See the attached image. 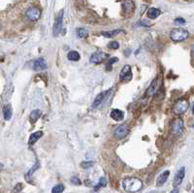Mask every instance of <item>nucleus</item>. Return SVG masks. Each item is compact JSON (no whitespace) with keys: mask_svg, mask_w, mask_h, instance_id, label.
<instances>
[{"mask_svg":"<svg viewBox=\"0 0 194 193\" xmlns=\"http://www.w3.org/2000/svg\"><path fill=\"white\" fill-rule=\"evenodd\" d=\"M63 10H61L58 17L55 19V21H54V25H53V33L54 35H58L59 32L61 31V28H62V21H63Z\"/></svg>","mask_w":194,"mask_h":193,"instance_id":"8","label":"nucleus"},{"mask_svg":"<svg viewBox=\"0 0 194 193\" xmlns=\"http://www.w3.org/2000/svg\"><path fill=\"white\" fill-rule=\"evenodd\" d=\"M188 106H189V104H188V101L187 99H184V98L179 99L175 103V105L173 107L174 114L178 115V116L184 114V113L187 111Z\"/></svg>","mask_w":194,"mask_h":193,"instance_id":"3","label":"nucleus"},{"mask_svg":"<svg viewBox=\"0 0 194 193\" xmlns=\"http://www.w3.org/2000/svg\"><path fill=\"white\" fill-rule=\"evenodd\" d=\"M47 68V64H46V61L43 57H40L38 58L37 60L34 61L33 63V69L35 71H39V70H44Z\"/></svg>","mask_w":194,"mask_h":193,"instance_id":"15","label":"nucleus"},{"mask_svg":"<svg viewBox=\"0 0 194 193\" xmlns=\"http://www.w3.org/2000/svg\"><path fill=\"white\" fill-rule=\"evenodd\" d=\"M64 191V186L63 184H56L54 187H53L52 192L53 193H60Z\"/></svg>","mask_w":194,"mask_h":193,"instance_id":"25","label":"nucleus"},{"mask_svg":"<svg viewBox=\"0 0 194 193\" xmlns=\"http://www.w3.org/2000/svg\"><path fill=\"white\" fill-rule=\"evenodd\" d=\"M178 191H179L178 189H174V190H173V192H178Z\"/></svg>","mask_w":194,"mask_h":193,"instance_id":"35","label":"nucleus"},{"mask_svg":"<svg viewBox=\"0 0 194 193\" xmlns=\"http://www.w3.org/2000/svg\"><path fill=\"white\" fill-rule=\"evenodd\" d=\"M141 25H143V26H147V27H150V26H151V22H150L148 20H143V21H141Z\"/></svg>","mask_w":194,"mask_h":193,"instance_id":"31","label":"nucleus"},{"mask_svg":"<svg viewBox=\"0 0 194 193\" xmlns=\"http://www.w3.org/2000/svg\"><path fill=\"white\" fill-rule=\"evenodd\" d=\"M93 164H94L93 161H84V162H82L81 166H82V168H84V169H88V168L92 167Z\"/></svg>","mask_w":194,"mask_h":193,"instance_id":"29","label":"nucleus"},{"mask_svg":"<svg viewBox=\"0 0 194 193\" xmlns=\"http://www.w3.org/2000/svg\"><path fill=\"white\" fill-rule=\"evenodd\" d=\"M107 58H108V53H104V52H96L91 54L90 60L91 63L99 64V63H102L103 61H105Z\"/></svg>","mask_w":194,"mask_h":193,"instance_id":"5","label":"nucleus"},{"mask_svg":"<svg viewBox=\"0 0 194 193\" xmlns=\"http://www.w3.org/2000/svg\"><path fill=\"white\" fill-rule=\"evenodd\" d=\"M39 166H40V165H39V162H37V163H36V164H35L33 167H32V168L30 169V170L27 172V175H26V177H27V178H28V177L30 178V177H31L32 175H33L34 171H36V170H37V169L39 168Z\"/></svg>","mask_w":194,"mask_h":193,"instance_id":"28","label":"nucleus"},{"mask_svg":"<svg viewBox=\"0 0 194 193\" xmlns=\"http://www.w3.org/2000/svg\"><path fill=\"white\" fill-rule=\"evenodd\" d=\"M3 168V165L1 164V163H0V171H1V169Z\"/></svg>","mask_w":194,"mask_h":193,"instance_id":"34","label":"nucleus"},{"mask_svg":"<svg viewBox=\"0 0 194 193\" xmlns=\"http://www.w3.org/2000/svg\"><path fill=\"white\" fill-rule=\"evenodd\" d=\"M183 129H184V125L182 118H176L173 120V122L171 124V131L174 135L176 136L182 135L183 133Z\"/></svg>","mask_w":194,"mask_h":193,"instance_id":"4","label":"nucleus"},{"mask_svg":"<svg viewBox=\"0 0 194 193\" xmlns=\"http://www.w3.org/2000/svg\"><path fill=\"white\" fill-rule=\"evenodd\" d=\"M122 187L127 192H137L140 191L143 187V182L138 178H126L122 182Z\"/></svg>","mask_w":194,"mask_h":193,"instance_id":"1","label":"nucleus"},{"mask_svg":"<svg viewBox=\"0 0 194 193\" xmlns=\"http://www.w3.org/2000/svg\"><path fill=\"white\" fill-rule=\"evenodd\" d=\"M184 176H185V168L182 167L175 175V178H174V186H179L182 182V181L184 179Z\"/></svg>","mask_w":194,"mask_h":193,"instance_id":"11","label":"nucleus"},{"mask_svg":"<svg viewBox=\"0 0 194 193\" xmlns=\"http://www.w3.org/2000/svg\"><path fill=\"white\" fill-rule=\"evenodd\" d=\"M25 15L30 21H37L41 17V11L36 7H30L29 9H27Z\"/></svg>","mask_w":194,"mask_h":193,"instance_id":"6","label":"nucleus"},{"mask_svg":"<svg viewBox=\"0 0 194 193\" xmlns=\"http://www.w3.org/2000/svg\"><path fill=\"white\" fill-rule=\"evenodd\" d=\"M119 32H121L120 29H117V30H114V31H109V32H102V35L104 37H107V38H112V37H114L115 35L118 34Z\"/></svg>","mask_w":194,"mask_h":193,"instance_id":"22","label":"nucleus"},{"mask_svg":"<svg viewBox=\"0 0 194 193\" xmlns=\"http://www.w3.org/2000/svg\"><path fill=\"white\" fill-rule=\"evenodd\" d=\"M169 176H170V171H169V170H166V171H164L163 173H161V174L158 176L157 180H156V186H163V184L167 182V180H168V178H169Z\"/></svg>","mask_w":194,"mask_h":193,"instance_id":"13","label":"nucleus"},{"mask_svg":"<svg viewBox=\"0 0 194 193\" xmlns=\"http://www.w3.org/2000/svg\"><path fill=\"white\" fill-rule=\"evenodd\" d=\"M108 48H109V49H111V50H118L119 48V44L117 41H111L108 44Z\"/></svg>","mask_w":194,"mask_h":193,"instance_id":"26","label":"nucleus"},{"mask_svg":"<svg viewBox=\"0 0 194 193\" xmlns=\"http://www.w3.org/2000/svg\"><path fill=\"white\" fill-rule=\"evenodd\" d=\"M110 116H111V117H112L113 119L117 120V122H120V120H122V119H123L124 114H123V112L121 111V110L114 109V110H112Z\"/></svg>","mask_w":194,"mask_h":193,"instance_id":"14","label":"nucleus"},{"mask_svg":"<svg viewBox=\"0 0 194 193\" xmlns=\"http://www.w3.org/2000/svg\"><path fill=\"white\" fill-rule=\"evenodd\" d=\"M42 114V112L40 111V110H33L31 112V114H30V117H29V119H30V122L32 123H34L37 122V119L40 117V116H41Z\"/></svg>","mask_w":194,"mask_h":193,"instance_id":"20","label":"nucleus"},{"mask_svg":"<svg viewBox=\"0 0 194 193\" xmlns=\"http://www.w3.org/2000/svg\"><path fill=\"white\" fill-rule=\"evenodd\" d=\"M3 116H4L5 120L11 119V117H12V107H11V105H9V104H7V105L4 106V108H3Z\"/></svg>","mask_w":194,"mask_h":193,"instance_id":"18","label":"nucleus"},{"mask_svg":"<svg viewBox=\"0 0 194 193\" xmlns=\"http://www.w3.org/2000/svg\"><path fill=\"white\" fill-rule=\"evenodd\" d=\"M80 57H81L80 53L76 51H71L67 54V58L71 61H78L80 60Z\"/></svg>","mask_w":194,"mask_h":193,"instance_id":"21","label":"nucleus"},{"mask_svg":"<svg viewBox=\"0 0 194 193\" xmlns=\"http://www.w3.org/2000/svg\"><path fill=\"white\" fill-rule=\"evenodd\" d=\"M111 90H107V91H104V92H101L100 94H98L96 96V98L94 99V102L92 104V109H95L97 108L98 106H100L102 102L105 100V98H106V96L108 95V93L110 92Z\"/></svg>","mask_w":194,"mask_h":193,"instance_id":"12","label":"nucleus"},{"mask_svg":"<svg viewBox=\"0 0 194 193\" xmlns=\"http://www.w3.org/2000/svg\"><path fill=\"white\" fill-rule=\"evenodd\" d=\"M71 182H72L73 184H76V186H80V184H81V181L79 180L78 177H72Z\"/></svg>","mask_w":194,"mask_h":193,"instance_id":"30","label":"nucleus"},{"mask_svg":"<svg viewBox=\"0 0 194 193\" xmlns=\"http://www.w3.org/2000/svg\"><path fill=\"white\" fill-rule=\"evenodd\" d=\"M157 90V79H155L152 81V83L150 84V85L149 86V88L147 90V94L148 95H152L156 92Z\"/></svg>","mask_w":194,"mask_h":193,"instance_id":"19","label":"nucleus"},{"mask_svg":"<svg viewBox=\"0 0 194 193\" xmlns=\"http://www.w3.org/2000/svg\"><path fill=\"white\" fill-rule=\"evenodd\" d=\"M191 55L194 57V46L192 47V49H191Z\"/></svg>","mask_w":194,"mask_h":193,"instance_id":"33","label":"nucleus"},{"mask_svg":"<svg viewBox=\"0 0 194 193\" xmlns=\"http://www.w3.org/2000/svg\"><path fill=\"white\" fill-rule=\"evenodd\" d=\"M119 79L121 81H129L132 79V72L131 67L129 65H125L122 69H121L119 73Z\"/></svg>","mask_w":194,"mask_h":193,"instance_id":"9","label":"nucleus"},{"mask_svg":"<svg viewBox=\"0 0 194 193\" xmlns=\"http://www.w3.org/2000/svg\"><path fill=\"white\" fill-rule=\"evenodd\" d=\"M147 15L150 19H156L161 15V11L157 9V8H150V9H149Z\"/></svg>","mask_w":194,"mask_h":193,"instance_id":"17","label":"nucleus"},{"mask_svg":"<svg viewBox=\"0 0 194 193\" xmlns=\"http://www.w3.org/2000/svg\"><path fill=\"white\" fill-rule=\"evenodd\" d=\"M170 37L175 42H182L187 39L188 31L183 28H174L170 33Z\"/></svg>","mask_w":194,"mask_h":193,"instance_id":"2","label":"nucleus"},{"mask_svg":"<svg viewBox=\"0 0 194 193\" xmlns=\"http://www.w3.org/2000/svg\"><path fill=\"white\" fill-rule=\"evenodd\" d=\"M77 35H78L79 38H86L87 35H88V32H87L86 29L81 27V28L77 29Z\"/></svg>","mask_w":194,"mask_h":193,"instance_id":"24","label":"nucleus"},{"mask_svg":"<svg viewBox=\"0 0 194 193\" xmlns=\"http://www.w3.org/2000/svg\"><path fill=\"white\" fill-rule=\"evenodd\" d=\"M118 57H112V58H110L109 61H108L107 70H108V71H111V70H112V67H111V66H112L115 62H118Z\"/></svg>","mask_w":194,"mask_h":193,"instance_id":"27","label":"nucleus"},{"mask_svg":"<svg viewBox=\"0 0 194 193\" xmlns=\"http://www.w3.org/2000/svg\"><path fill=\"white\" fill-rule=\"evenodd\" d=\"M129 133V127L127 125H119L115 130V137L118 140L125 138Z\"/></svg>","mask_w":194,"mask_h":193,"instance_id":"7","label":"nucleus"},{"mask_svg":"<svg viewBox=\"0 0 194 193\" xmlns=\"http://www.w3.org/2000/svg\"><path fill=\"white\" fill-rule=\"evenodd\" d=\"M43 136V132L42 131H37V132H34V133H32L30 135V137H29V145L30 146H32V145H34L40 138H41Z\"/></svg>","mask_w":194,"mask_h":193,"instance_id":"16","label":"nucleus"},{"mask_svg":"<svg viewBox=\"0 0 194 193\" xmlns=\"http://www.w3.org/2000/svg\"><path fill=\"white\" fill-rule=\"evenodd\" d=\"M0 29H1V25H0Z\"/></svg>","mask_w":194,"mask_h":193,"instance_id":"37","label":"nucleus"},{"mask_svg":"<svg viewBox=\"0 0 194 193\" xmlns=\"http://www.w3.org/2000/svg\"><path fill=\"white\" fill-rule=\"evenodd\" d=\"M107 186V180L105 179V178H101V179L99 180V182L95 186L94 190L97 191L98 189H100V188H102V187H104V186Z\"/></svg>","mask_w":194,"mask_h":193,"instance_id":"23","label":"nucleus"},{"mask_svg":"<svg viewBox=\"0 0 194 193\" xmlns=\"http://www.w3.org/2000/svg\"><path fill=\"white\" fill-rule=\"evenodd\" d=\"M175 23L176 25H184L185 23V20L182 18H178L175 20Z\"/></svg>","mask_w":194,"mask_h":193,"instance_id":"32","label":"nucleus"},{"mask_svg":"<svg viewBox=\"0 0 194 193\" xmlns=\"http://www.w3.org/2000/svg\"><path fill=\"white\" fill-rule=\"evenodd\" d=\"M192 113L194 114V105H193V107H192Z\"/></svg>","mask_w":194,"mask_h":193,"instance_id":"36","label":"nucleus"},{"mask_svg":"<svg viewBox=\"0 0 194 193\" xmlns=\"http://www.w3.org/2000/svg\"><path fill=\"white\" fill-rule=\"evenodd\" d=\"M135 10V4L132 0H125L123 2V14L125 16H130Z\"/></svg>","mask_w":194,"mask_h":193,"instance_id":"10","label":"nucleus"}]
</instances>
